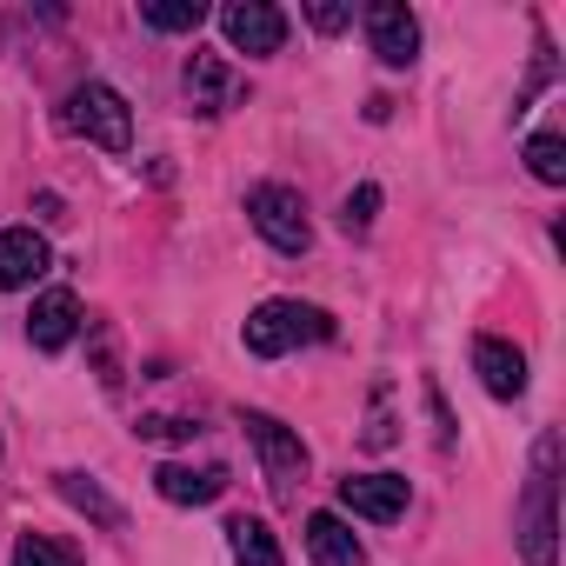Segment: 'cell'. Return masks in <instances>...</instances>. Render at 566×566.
Returning a JSON list of instances; mask_svg holds the SVG:
<instances>
[{"mask_svg":"<svg viewBox=\"0 0 566 566\" xmlns=\"http://www.w3.org/2000/svg\"><path fill=\"white\" fill-rule=\"evenodd\" d=\"M48 266H54V253H48V240L34 227H8V233H0V294L34 287Z\"/></svg>","mask_w":566,"mask_h":566,"instance_id":"10","label":"cell"},{"mask_svg":"<svg viewBox=\"0 0 566 566\" xmlns=\"http://www.w3.org/2000/svg\"><path fill=\"white\" fill-rule=\"evenodd\" d=\"M220 34L233 54H280V41H287V14L273 8V0H233V8L220 14Z\"/></svg>","mask_w":566,"mask_h":566,"instance_id":"6","label":"cell"},{"mask_svg":"<svg viewBox=\"0 0 566 566\" xmlns=\"http://www.w3.org/2000/svg\"><path fill=\"white\" fill-rule=\"evenodd\" d=\"M340 506L387 526V520L407 513V480H400V473H347V480H340Z\"/></svg>","mask_w":566,"mask_h":566,"instance_id":"9","label":"cell"},{"mask_svg":"<svg viewBox=\"0 0 566 566\" xmlns=\"http://www.w3.org/2000/svg\"><path fill=\"white\" fill-rule=\"evenodd\" d=\"M553 493H559V433H539L533 447V480H526V500H520V553L526 566H553L559 559V513H553Z\"/></svg>","mask_w":566,"mask_h":566,"instance_id":"1","label":"cell"},{"mask_svg":"<svg viewBox=\"0 0 566 566\" xmlns=\"http://www.w3.org/2000/svg\"><path fill=\"white\" fill-rule=\"evenodd\" d=\"M61 500H67L74 513H87L94 526H107V533H114V526H127L120 500H107V493H101V480H87V473H61Z\"/></svg>","mask_w":566,"mask_h":566,"instance_id":"15","label":"cell"},{"mask_svg":"<svg viewBox=\"0 0 566 566\" xmlns=\"http://www.w3.org/2000/svg\"><path fill=\"white\" fill-rule=\"evenodd\" d=\"M367 41L387 67H413L420 61V21L400 8V0H374L367 8Z\"/></svg>","mask_w":566,"mask_h":566,"instance_id":"7","label":"cell"},{"mask_svg":"<svg viewBox=\"0 0 566 566\" xmlns=\"http://www.w3.org/2000/svg\"><path fill=\"white\" fill-rule=\"evenodd\" d=\"M227 546H233V559L240 566H280V539H273V526L266 520H227Z\"/></svg>","mask_w":566,"mask_h":566,"instance_id":"16","label":"cell"},{"mask_svg":"<svg viewBox=\"0 0 566 566\" xmlns=\"http://www.w3.org/2000/svg\"><path fill=\"white\" fill-rule=\"evenodd\" d=\"M14 566H81V559H74V546H61L48 533H21L14 539Z\"/></svg>","mask_w":566,"mask_h":566,"instance_id":"19","label":"cell"},{"mask_svg":"<svg viewBox=\"0 0 566 566\" xmlns=\"http://www.w3.org/2000/svg\"><path fill=\"white\" fill-rule=\"evenodd\" d=\"M240 427H247V440H253V453H260V473H266L273 500L294 506V500H301V480H307V447H301V433L280 427L273 413H247Z\"/></svg>","mask_w":566,"mask_h":566,"instance_id":"3","label":"cell"},{"mask_svg":"<svg viewBox=\"0 0 566 566\" xmlns=\"http://www.w3.org/2000/svg\"><path fill=\"white\" fill-rule=\"evenodd\" d=\"M526 167H533V180L559 187V180H566V140H559V134H533V140H526Z\"/></svg>","mask_w":566,"mask_h":566,"instance_id":"18","label":"cell"},{"mask_svg":"<svg viewBox=\"0 0 566 566\" xmlns=\"http://www.w3.org/2000/svg\"><path fill=\"white\" fill-rule=\"evenodd\" d=\"M473 374H480V387L493 400H520L526 394V354L513 340H500V334H480L473 340Z\"/></svg>","mask_w":566,"mask_h":566,"instance_id":"8","label":"cell"},{"mask_svg":"<svg viewBox=\"0 0 566 566\" xmlns=\"http://www.w3.org/2000/svg\"><path fill=\"white\" fill-rule=\"evenodd\" d=\"M247 220L260 227V240H266L273 253H307V247H314L307 200H301L294 187H280V180H266V187L247 193Z\"/></svg>","mask_w":566,"mask_h":566,"instance_id":"4","label":"cell"},{"mask_svg":"<svg viewBox=\"0 0 566 566\" xmlns=\"http://www.w3.org/2000/svg\"><path fill=\"white\" fill-rule=\"evenodd\" d=\"M154 493L167 506H213L227 493V467H180V460H167L154 473Z\"/></svg>","mask_w":566,"mask_h":566,"instance_id":"13","label":"cell"},{"mask_svg":"<svg viewBox=\"0 0 566 566\" xmlns=\"http://www.w3.org/2000/svg\"><path fill=\"white\" fill-rule=\"evenodd\" d=\"M374 213H380V187H354L347 207H340V227H347V233H367Z\"/></svg>","mask_w":566,"mask_h":566,"instance_id":"20","label":"cell"},{"mask_svg":"<svg viewBox=\"0 0 566 566\" xmlns=\"http://www.w3.org/2000/svg\"><path fill=\"white\" fill-rule=\"evenodd\" d=\"M67 127L87 134V140L107 147V154H127V147H134V114H127V101H120L107 81H87V87L67 94Z\"/></svg>","mask_w":566,"mask_h":566,"instance_id":"5","label":"cell"},{"mask_svg":"<svg viewBox=\"0 0 566 566\" xmlns=\"http://www.w3.org/2000/svg\"><path fill=\"white\" fill-rule=\"evenodd\" d=\"M367 447H394V420H387V387L374 394V427H367Z\"/></svg>","mask_w":566,"mask_h":566,"instance_id":"24","label":"cell"},{"mask_svg":"<svg viewBox=\"0 0 566 566\" xmlns=\"http://www.w3.org/2000/svg\"><path fill=\"white\" fill-rule=\"evenodd\" d=\"M74 334H81V301H74L67 287H48V294L34 301V314H28V340H34L41 354H61Z\"/></svg>","mask_w":566,"mask_h":566,"instance_id":"12","label":"cell"},{"mask_svg":"<svg viewBox=\"0 0 566 566\" xmlns=\"http://www.w3.org/2000/svg\"><path fill=\"white\" fill-rule=\"evenodd\" d=\"M307 553H314V566H367V546L354 539V526L340 513H307Z\"/></svg>","mask_w":566,"mask_h":566,"instance_id":"14","label":"cell"},{"mask_svg":"<svg viewBox=\"0 0 566 566\" xmlns=\"http://www.w3.org/2000/svg\"><path fill=\"white\" fill-rule=\"evenodd\" d=\"M200 427L193 420H174V413H147L140 420V440H193Z\"/></svg>","mask_w":566,"mask_h":566,"instance_id":"22","label":"cell"},{"mask_svg":"<svg viewBox=\"0 0 566 566\" xmlns=\"http://www.w3.org/2000/svg\"><path fill=\"white\" fill-rule=\"evenodd\" d=\"M94 367H101V387L120 394V360H114V334L107 327H94Z\"/></svg>","mask_w":566,"mask_h":566,"instance_id":"21","label":"cell"},{"mask_svg":"<svg viewBox=\"0 0 566 566\" xmlns=\"http://www.w3.org/2000/svg\"><path fill=\"white\" fill-rule=\"evenodd\" d=\"M307 21H314L321 34H340V28L354 21V8H327V0H314V8H307Z\"/></svg>","mask_w":566,"mask_h":566,"instance_id":"23","label":"cell"},{"mask_svg":"<svg viewBox=\"0 0 566 566\" xmlns=\"http://www.w3.org/2000/svg\"><path fill=\"white\" fill-rule=\"evenodd\" d=\"M240 94H247V81L220 54H193L187 61V101H193V114H227V107H240Z\"/></svg>","mask_w":566,"mask_h":566,"instance_id":"11","label":"cell"},{"mask_svg":"<svg viewBox=\"0 0 566 566\" xmlns=\"http://www.w3.org/2000/svg\"><path fill=\"white\" fill-rule=\"evenodd\" d=\"M301 340H334V321L321 307H301V301H266L247 314V354H260V360L294 354Z\"/></svg>","mask_w":566,"mask_h":566,"instance_id":"2","label":"cell"},{"mask_svg":"<svg viewBox=\"0 0 566 566\" xmlns=\"http://www.w3.org/2000/svg\"><path fill=\"white\" fill-rule=\"evenodd\" d=\"M140 21H147L154 34H193V28L207 21V8H200V0H147Z\"/></svg>","mask_w":566,"mask_h":566,"instance_id":"17","label":"cell"}]
</instances>
